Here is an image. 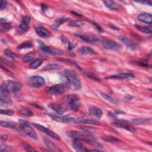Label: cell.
Wrapping results in <instances>:
<instances>
[{"label": "cell", "mask_w": 152, "mask_h": 152, "mask_svg": "<svg viewBox=\"0 0 152 152\" xmlns=\"http://www.w3.org/2000/svg\"><path fill=\"white\" fill-rule=\"evenodd\" d=\"M134 76L133 74L127 73H119L117 75L110 76L108 77V78H115V79H126V78H134Z\"/></svg>", "instance_id": "obj_22"}, {"label": "cell", "mask_w": 152, "mask_h": 152, "mask_svg": "<svg viewBox=\"0 0 152 152\" xmlns=\"http://www.w3.org/2000/svg\"><path fill=\"white\" fill-rule=\"evenodd\" d=\"M118 39L121 41L122 42H123L128 48H129L130 49L132 50H135L137 49V47L133 44V42L131 41L130 39H128L127 37L123 36H119Z\"/></svg>", "instance_id": "obj_16"}, {"label": "cell", "mask_w": 152, "mask_h": 152, "mask_svg": "<svg viewBox=\"0 0 152 152\" xmlns=\"http://www.w3.org/2000/svg\"><path fill=\"white\" fill-rule=\"evenodd\" d=\"M137 3H141V4H149V5H151V2H150V1H141V2H140V1H138Z\"/></svg>", "instance_id": "obj_52"}, {"label": "cell", "mask_w": 152, "mask_h": 152, "mask_svg": "<svg viewBox=\"0 0 152 152\" xmlns=\"http://www.w3.org/2000/svg\"><path fill=\"white\" fill-rule=\"evenodd\" d=\"M64 100L68 103L70 108L74 111L78 110L80 107V98L77 94H68L64 98Z\"/></svg>", "instance_id": "obj_2"}, {"label": "cell", "mask_w": 152, "mask_h": 152, "mask_svg": "<svg viewBox=\"0 0 152 152\" xmlns=\"http://www.w3.org/2000/svg\"><path fill=\"white\" fill-rule=\"evenodd\" d=\"M22 146H23L24 148H25V149L27 151H36L31 146H30L29 145H27V144H26L25 143H22Z\"/></svg>", "instance_id": "obj_44"}, {"label": "cell", "mask_w": 152, "mask_h": 152, "mask_svg": "<svg viewBox=\"0 0 152 152\" xmlns=\"http://www.w3.org/2000/svg\"><path fill=\"white\" fill-rule=\"evenodd\" d=\"M37 42H39L41 50L47 54L53 55H58L62 54V51L59 49L55 48V47L52 46H47L40 41H37Z\"/></svg>", "instance_id": "obj_12"}, {"label": "cell", "mask_w": 152, "mask_h": 152, "mask_svg": "<svg viewBox=\"0 0 152 152\" xmlns=\"http://www.w3.org/2000/svg\"><path fill=\"white\" fill-rule=\"evenodd\" d=\"M36 31L37 34L42 37H48L51 36V33L50 31L42 27H36Z\"/></svg>", "instance_id": "obj_17"}, {"label": "cell", "mask_w": 152, "mask_h": 152, "mask_svg": "<svg viewBox=\"0 0 152 152\" xmlns=\"http://www.w3.org/2000/svg\"><path fill=\"white\" fill-rule=\"evenodd\" d=\"M109 26L110 27V28H112V29H114V30H119V29H119L118 27H117V26H115V25H114V24H113V23H109Z\"/></svg>", "instance_id": "obj_46"}, {"label": "cell", "mask_w": 152, "mask_h": 152, "mask_svg": "<svg viewBox=\"0 0 152 152\" xmlns=\"http://www.w3.org/2000/svg\"><path fill=\"white\" fill-rule=\"evenodd\" d=\"M84 25V23L78 20H73L70 23V26L73 27H80Z\"/></svg>", "instance_id": "obj_40"}, {"label": "cell", "mask_w": 152, "mask_h": 152, "mask_svg": "<svg viewBox=\"0 0 152 152\" xmlns=\"http://www.w3.org/2000/svg\"><path fill=\"white\" fill-rule=\"evenodd\" d=\"M35 57V54L33 52L28 53L23 57V61L25 62H30L34 59Z\"/></svg>", "instance_id": "obj_36"}, {"label": "cell", "mask_w": 152, "mask_h": 152, "mask_svg": "<svg viewBox=\"0 0 152 152\" xmlns=\"http://www.w3.org/2000/svg\"><path fill=\"white\" fill-rule=\"evenodd\" d=\"M42 60L39 59H36L30 64V67L33 69H36L41 66L42 64Z\"/></svg>", "instance_id": "obj_37"}, {"label": "cell", "mask_w": 152, "mask_h": 152, "mask_svg": "<svg viewBox=\"0 0 152 152\" xmlns=\"http://www.w3.org/2000/svg\"><path fill=\"white\" fill-rule=\"evenodd\" d=\"M76 46V44H74L73 43H72V42H68V50H73Z\"/></svg>", "instance_id": "obj_50"}, {"label": "cell", "mask_w": 152, "mask_h": 152, "mask_svg": "<svg viewBox=\"0 0 152 152\" xmlns=\"http://www.w3.org/2000/svg\"><path fill=\"white\" fill-rule=\"evenodd\" d=\"M49 108L54 110L59 115H62L66 112V109L60 105H55V104H50L49 105Z\"/></svg>", "instance_id": "obj_23"}, {"label": "cell", "mask_w": 152, "mask_h": 152, "mask_svg": "<svg viewBox=\"0 0 152 152\" xmlns=\"http://www.w3.org/2000/svg\"><path fill=\"white\" fill-rule=\"evenodd\" d=\"M71 13H73L74 15H77V16H79V17L82 16V15H81L80 14H78V13H76V12H74V11H72Z\"/></svg>", "instance_id": "obj_55"}, {"label": "cell", "mask_w": 152, "mask_h": 152, "mask_svg": "<svg viewBox=\"0 0 152 152\" xmlns=\"http://www.w3.org/2000/svg\"><path fill=\"white\" fill-rule=\"evenodd\" d=\"M102 139L106 142L108 143H117L119 141L117 137H113V136H109V135H105L102 137Z\"/></svg>", "instance_id": "obj_34"}, {"label": "cell", "mask_w": 152, "mask_h": 152, "mask_svg": "<svg viewBox=\"0 0 152 152\" xmlns=\"http://www.w3.org/2000/svg\"><path fill=\"white\" fill-rule=\"evenodd\" d=\"M29 84L31 87L39 88L43 86L45 84V80L41 76H34L29 78Z\"/></svg>", "instance_id": "obj_10"}, {"label": "cell", "mask_w": 152, "mask_h": 152, "mask_svg": "<svg viewBox=\"0 0 152 152\" xmlns=\"http://www.w3.org/2000/svg\"><path fill=\"white\" fill-rule=\"evenodd\" d=\"M4 85L3 86L9 92L13 93L19 92L22 87V84L19 82H13L11 80H7L4 82Z\"/></svg>", "instance_id": "obj_5"}, {"label": "cell", "mask_w": 152, "mask_h": 152, "mask_svg": "<svg viewBox=\"0 0 152 152\" xmlns=\"http://www.w3.org/2000/svg\"><path fill=\"white\" fill-rule=\"evenodd\" d=\"M50 117L55 121L62 123H76L77 124V118H71L65 116H59L55 114H47Z\"/></svg>", "instance_id": "obj_6"}, {"label": "cell", "mask_w": 152, "mask_h": 152, "mask_svg": "<svg viewBox=\"0 0 152 152\" xmlns=\"http://www.w3.org/2000/svg\"><path fill=\"white\" fill-rule=\"evenodd\" d=\"M132 99H133V97L131 96L130 95H127V96L125 97V99L127 100H131Z\"/></svg>", "instance_id": "obj_54"}, {"label": "cell", "mask_w": 152, "mask_h": 152, "mask_svg": "<svg viewBox=\"0 0 152 152\" xmlns=\"http://www.w3.org/2000/svg\"><path fill=\"white\" fill-rule=\"evenodd\" d=\"M32 47V44L30 42H25L21 44L19 47L18 48L19 50H23V49H27V48H30Z\"/></svg>", "instance_id": "obj_42"}, {"label": "cell", "mask_w": 152, "mask_h": 152, "mask_svg": "<svg viewBox=\"0 0 152 152\" xmlns=\"http://www.w3.org/2000/svg\"><path fill=\"white\" fill-rule=\"evenodd\" d=\"M150 118H136L132 120V123L137 125L146 124L150 121Z\"/></svg>", "instance_id": "obj_29"}, {"label": "cell", "mask_w": 152, "mask_h": 152, "mask_svg": "<svg viewBox=\"0 0 152 152\" xmlns=\"http://www.w3.org/2000/svg\"><path fill=\"white\" fill-rule=\"evenodd\" d=\"M4 54H5V55L7 56V57H9L13 59H16L19 57L17 54H15V53H14L10 50H5L4 51Z\"/></svg>", "instance_id": "obj_39"}, {"label": "cell", "mask_w": 152, "mask_h": 152, "mask_svg": "<svg viewBox=\"0 0 152 152\" xmlns=\"http://www.w3.org/2000/svg\"><path fill=\"white\" fill-rule=\"evenodd\" d=\"M73 146L74 149L77 151L79 152H83V151H89V150H88L86 148V147L83 145L82 143L79 141V140H75L74 141L73 143Z\"/></svg>", "instance_id": "obj_18"}, {"label": "cell", "mask_w": 152, "mask_h": 152, "mask_svg": "<svg viewBox=\"0 0 152 152\" xmlns=\"http://www.w3.org/2000/svg\"><path fill=\"white\" fill-rule=\"evenodd\" d=\"M0 125L3 127L10 128V129H15L17 127L16 123H13V122L5 121H1V122H0Z\"/></svg>", "instance_id": "obj_31"}, {"label": "cell", "mask_w": 152, "mask_h": 152, "mask_svg": "<svg viewBox=\"0 0 152 152\" xmlns=\"http://www.w3.org/2000/svg\"><path fill=\"white\" fill-rule=\"evenodd\" d=\"M66 89V86L64 84H58L54 85L46 89V92L55 96H58L64 92Z\"/></svg>", "instance_id": "obj_8"}, {"label": "cell", "mask_w": 152, "mask_h": 152, "mask_svg": "<svg viewBox=\"0 0 152 152\" xmlns=\"http://www.w3.org/2000/svg\"><path fill=\"white\" fill-rule=\"evenodd\" d=\"M65 76L68 80L70 83L75 89L78 90L82 87L81 80L76 72L71 69H67L65 71Z\"/></svg>", "instance_id": "obj_1"}, {"label": "cell", "mask_w": 152, "mask_h": 152, "mask_svg": "<svg viewBox=\"0 0 152 152\" xmlns=\"http://www.w3.org/2000/svg\"><path fill=\"white\" fill-rule=\"evenodd\" d=\"M1 61L3 62H4V63H5V64H8V65L12 66L11 64L9 61H7V60H5V59H4L3 58H1Z\"/></svg>", "instance_id": "obj_51"}, {"label": "cell", "mask_w": 152, "mask_h": 152, "mask_svg": "<svg viewBox=\"0 0 152 152\" xmlns=\"http://www.w3.org/2000/svg\"><path fill=\"white\" fill-rule=\"evenodd\" d=\"M75 36L87 43H95L99 41V39L92 35H76Z\"/></svg>", "instance_id": "obj_14"}, {"label": "cell", "mask_w": 152, "mask_h": 152, "mask_svg": "<svg viewBox=\"0 0 152 152\" xmlns=\"http://www.w3.org/2000/svg\"><path fill=\"white\" fill-rule=\"evenodd\" d=\"M137 64H139L140 66H143V67H147L149 66V65L147 64V63H146L145 62H141V61H139L137 62Z\"/></svg>", "instance_id": "obj_49"}, {"label": "cell", "mask_w": 152, "mask_h": 152, "mask_svg": "<svg viewBox=\"0 0 152 152\" xmlns=\"http://www.w3.org/2000/svg\"><path fill=\"white\" fill-rule=\"evenodd\" d=\"M20 114L25 115L26 117H32L34 115V114L27 108H23L20 110Z\"/></svg>", "instance_id": "obj_38"}, {"label": "cell", "mask_w": 152, "mask_h": 152, "mask_svg": "<svg viewBox=\"0 0 152 152\" xmlns=\"http://www.w3.org/2000/svg\"><path fill=\"white\" fill-rule=\"evenodd\" d=\"M67 20H68L67 18H64L63 17V18L58 19L54 22V23L52 25V27L54 29H58L62 25V24H63L64 23L66 22Z\"/></svg>", "instance_id": "obj_33"}, {"label": "cell", "mask_w": 152, "mask_h": 152, "mask_svg": "<svg viewBox=\"0 0 152 152\" xmlns=\"http://www.w3.org/2000/svg\"><path fill=\"white\" fill-rule=\"evenodd\" d=\"M12 28L11 24L6 22L3 19H1V31H7L10 30Z\"/></svg>", "instance_id": "obj_28"}, {"label": "cell", "mask_w": 152, "mask_h": 152, "mask_svg": "<svg viewBox=\"0 0 152 152\" xmlns=\"http://www.w3.org/2000/svg\"><path fill=\"white\" fill-rule=\"evenodd\" d=\"M32 124L35 127H36L39 131H41L45 133L46 135H49L50 137H51L53 139H54L55 140H60V136L58 134H56L55 133H54V131H52V130H50L49 129H48V128H46L44 126H42L41 125L36 124V123H33Z\"/></svg>", "instance_id": "obj_9"}, {"label": "cell", "mask_w": 152, "mask_h": 152, "mask_svg": "<svg viewBox=\"0 0 152 152\" xmlns=\"http://www.w3.org/2000/svg\"><path fill=\"white\" fill-rule=\"evenodd\" d=\"M67 135L71 139L76 140L83 141L84 139H89L92 137V134L87 131H68Z\"/></svg>", "instance_id": "obj_4"}, {"label": "cell", "mask_w": 152, "mask_h": 152, "mask_svg": "<svg viewBox=\"0 0 152 152\" xmlns=\"http://www.w3.org/2000/svg\"><path fill=\"white\" fill-rule=\"evenodd\" d=\"M78 124H90V125H98L99 123L97 120L87 118H78Z\"/></svg>", "instance_id": "obj_25"}, {"label": "cell", "mask_w": 152, "mask_h": 152, "mask_svg": "<svg viewBox=\"0 0 152 152\" xmlns=\"http://www.w3.org/2000/svg\"><path fill=\"white\" fill-rule=\"evenodd\" d=\"M7 138H8L7 135H5V134H4V135H2V137H1V140L5 141V140H7Z\"/></svg>", "instance_id": "obj_53"}, {"label": "cell", "mask_w": 152, "mask_h": 152, "mask_svg": "<svg viewBox=\"0 0 152 152\" xmlns=\"http://www.w3.org/2000/svg\"><path fill=\"white\" fill-rule=\"evenodd\" d=\"M61 68V66L58 64H50L45 66L43 68V70L45 71H49V70H57Z\"/></svg>", "instance_id": "obj_32"}, {"label": "cell", "mask_w": 152, "mask_h": 152, "mask_svg": "<svg viewBox=\"0 0 152 152\" xmlns=\"http://www.w3.org/2000/svg\"><path fill=\"white\" fill-rule=\"evenodd\" d=\"M0 102L3 106L10 105L12 103V100L9 96V92L3 86H1L0 90Z\"/></svg>", "instance_id": "obj_7"}, {"label": "cell", "mask_w": 152, "mask_h": 152, "mask_svg": "<svg viewBox=\"0 0 152 152\" xmlns=\"http://www.w3.org/2000/svg\"><path fill=\"white\" fill-rule=\"evenodd\" d=\"M30 21V18L29 16H24L22 19V22L26 24H29V23Z\"/></svg>", "instance_id": "obj_45"}, {"label": "cell", "mask_w": 152, "mask_h": 152, "mask_svg": "<svg viewBox=\"0 0 152 152\" xmlns=\"http://www.w3.org/2000/svg\"><path fill=\"white\" fill-rule=\"evenodd\" d=\"M134 26L137 28L139 30H140L141 32L144 33H146V34H151L152 33V31H151V29L150 27H147V26H140L137 24H135Z\"/></svg>", "instance_id": "obj_27"}, {"label": "cell", "mask_w": 152, "mask_h": 152, "mask_svg": "<svg viewBox=\"0 0 152 152\" xmlns=\"http://www.w3.org/2000/svg\"><path fill=\"white\" fill-rule=\"evenodd\" d=\"M93 23V25H94L96 27V28L98 29V30L99 31H100V32H103V30L102 29V28L101 27V26H100V25H99L98 24L96 23Z\"/></svg>", "instance_id": "obj_48"}, {"label": "cell", "mask_w": 152, "mask_h": 152, "mask_svg": "<svg viewBox=\"0 0 152 152\" xmlns=\"http://www.w3.org/2000/svg\"><path fill=\"white\" fill-rule=\"evenodd\" d=\"M78 52L82 55H95L96 54V52L92 50L91 48L87 46H83L79 48L78 50Z\"/></svg>", "instance_id": "obj_20"}, {"label": "cell", "mask_w": 152, "mask_h": 152, "mask_svg": "<svg viewBox=\"0 0 152 152\" xmlns=\"http://www.w3.org/2000/svg\"><path fill=\"white\" fill-rule=\"evenodd\" d=\"M75 64L77 66V67H78L80 70L83 72V73L87 76V77H89L90 78H92V79H93V80H96V81H98V82H99V81L100 80L99 79V78L96 75H95L94 74L92 73V72L89 71H87V70H84V69H83V68H81V67H80V66H78L77 64H76V63H75Z\"/></svg>", "instance_id": "obj_24"}, {"label": "cell", "mask_w": 152, "mask_h": 152, "mask_svg": "<svg viewBox=\"0 0 152 152\" xmlns=\"http://www.w3.org/2000/svg\"><path fill=\"white\" fill-rule=\"evenodd\" d=\"M14 150H15V149L14 148L9 147L7 146H5V145H1V147H0V151H1V152H3V151H13Z\"/></svg>", "instance_id": "obj_43"}, {"label": "cell", "mask_w": 152, "mask_h": 152, "mask_svg": "<svg viewBox=\"0 0 152 152\" xmlns=\"http://www.w3.org/2000/svg\"><path fill=\"white\" fill-rule=\"evenodd\" d=\"M29 30V26L27 24L21 23L19 27V31L20 34L26 33Z\"/></svg>", "instance_id": "obj_35"}, {"label": "cell", "mask_w": 152, "mask_h": 152, "mask_svg": "<svg viewBox=\"0 0 152 152\" xmlns=\"http://www.w3.org/2000/svg\"><path fill=\"white\" fill-rule=\"evenodd\" d=\"M89 113L92 115H93V116L97 117L98 118H100L102 116V114H103L102 110L100 108H99L96 106L90 107L89 108Z\"/></svg>", "instance_id": "obj_21"}, {"label": "cell", "mask_w": 152, "mask_h": 152, "mask_svg": "<svg viewBox=\"0 0 152 152\" xmlns=\"http://www.w3.org/2000/svg\"><path fill=\"white\" fill-rule=\"evenodd\" d=\"M102 45L104 49L108 50L118 51L122 49V46L121 45L113 41H109V40L103 41L102 42Z\"/></svg>", "instance_id": "obj_11"}, {"label": "cell", "mask_w": 152, "mask_h": 152, "mask_svg": "<svg viewBox=\"0 0 152 152\" xmlns=\"http://www.w3.org/2000/svg\"><path fill=\"white\" fill-rule=\"evenodd\" d=\"M44 143L50 151H61V150L56 146L55 144L52 143L50 140L47 139H44Z\"/></svg>", "instance_id": "obj_19"}, {"label": "cell", "mask_w": 152, "mask_h": 152, "mask_svg": "<svg viewBox=\"0 0 152 152\" xmlns=\"http://www.w3.org/2000/svg\"><path fill=\"white\" fill-rule=\"evenodd\" d=\"M6 5H7V1H2L1 2V5H0V9H1V10L4 9L6 7Z\"/></svg>", "instance_id": "obj_47"}, {"label": "cell", "mask_w": 152, "mask_h": 152, "mask_svg": "<svg viewBox=\"0 0 152 152\" xmlns=\"http://www.w3.org/2000/svg\"><path fill=\"white\" fill-rule=\"evenodd\" d=\"M137 18L140 21L149 24V25H151L152 23L151 14L150 13H141L138 15Z\"/></svg>", "instance_id": "obj_15"}, {"label": "cell", "mask_w": 152, "mask_h": 152, "mask_svg": "<svg viewBox=\"0 0 152 152\" xmlns=\"http://www.w3.org/2000/svg\"><path fill=\"white\" fill-rule=\"evenodd\" d=\"M19 121L20 124L21 129L24 133L28 136H29V137H31V139L35 140L37 139V136L36 132L33 129V128L28 124V123L26 121L23 119H19Z\"/></svg>", "instance_id": "obj_3"}, {"label": "cell", "mask_w": 152, "mask_h": 152, "mask_svg": "<svg viewBox=\"0 0 152 152\" xmlns=\"http://www.w3.org/2000/svg\"><path fill=\"white\" fill-rule=\"evenodd\" d=\"M0 113L3 115L12 116L13 115L14 112L13 110H10V109H1V110H0Z\"/></svg>", "instance_id": "obj_41"}, {"label": "cell", "mask_w": 152, "mask_h": 152, "mask_svg": "<svg viewBox=\"0 0 152 152\" xmlns=\"http://www.w3.org/2000/svg\"><path fill=\"white\" fill-rule=\"evenodd\" d=\"M103 3L106 7L111 10H116L118 9V4L114 1H103Z\"/></svg>", "instance_id": "obj_26"}, {"label": "cell", "mask_w": 152, "mask_h": 152, "mask_svg": "<svg viewBox=\"0 0 152 152\" xmlns=\"http://www.w3.org/2000/svg\"><path fill=\"white\" fill-rule=\"evenodd\" d=\"M112 125L118 128H122L127 131H130L131 133H134L135 132V130L134 128L130 125L129 123H128L127 122L125 121H114L112 123Z\"/></svg>", "instance_id": "obj_13"}, {"label": "cell", "mask_w": 152, "mask_h": 152, "mask_svg": "<svg viewBox=\"0 0 152 152\" xmlns=\"http://www.w3.org/2000/svg\"><path fill=\"white\" fill-rule=\"evenodd\" d=\"M100 94L104 99H105L106 100H107L108 102H109L111 103H113V104H115V105H117V104H118L119 103V102L117 100L114 99V98H112L111 96H109L108 94H107L106 93L100 92Z\"/></svg>", "instance_id": "obj_30"}]
</instances>
